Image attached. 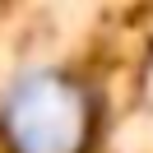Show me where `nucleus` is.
I'll use <instances>...</instances> for the list:
<instances>
[{"mask_svg":"<svg viewBox=\"0 0 153 153\" xmlns=\"http://www.w3.org/2000/svg\"><path fill=\"white\" fill-rule=\"evenodd\" d=\"M5 134L14 153H79L88 139V102L74 79L33 70L5 97Z\"/></svg>","mask_w":153,"mask_h":153,"instance_id":"nucleus-1","label":"nucleus"}]
</instances>
